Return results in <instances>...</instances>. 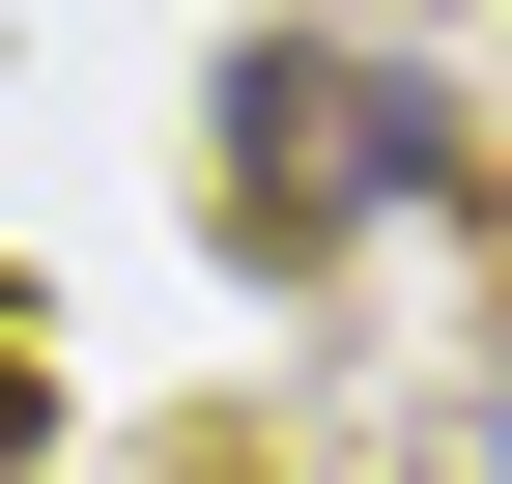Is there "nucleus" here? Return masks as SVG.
<instances>
[{
    "mask_svg": "<svg viewBox=\"0 0 512 484\" xmlns=\"http://www.w3.org/2000/svg\"><path fill=\"white\" fill-rule=\"evenodd\" d=\"M228 200H256V257H313V228H370V200H456V114H427L399 57H256L228 86Z\"/></svg>",
    "mask_w": 512,
    "mask_h": 484,
    "instance_id": "f257e3e1",
    "label": "nucleus"
},
{
    "mask_svg": "<svg viewBox=\"0 0 512 484\" xmlns=\"http://www.w3.org/2000/svg\"><path fill=\"white\" fill-rule=\"evenodd\" d=\"M0 428H29V314H0Z\"/></svg>",
    "mask_w": 512,
    "mask_h": 484,
    "instance_id": "f03ea898",
    "label": "nucleus"
}]
</instances>
